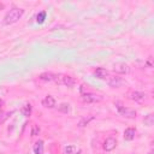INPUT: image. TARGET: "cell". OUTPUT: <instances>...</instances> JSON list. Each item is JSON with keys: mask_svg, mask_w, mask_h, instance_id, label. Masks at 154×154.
Instances as JSON below:
<instances>
[{"mask_svg": "<svg viewBox=\"0 0 154 154\" xmlns=\"http://www.w3.org/2000/svg\"><path fill=\"white\" fill-rule=\"evenodd\" d=\"M81 149L77 147V146H73V144H70V146H66L64 148V154H81Z\"/></svg>", "mask_w": 154, "mask_h": 154, "instance_id": "obj_11", "label": "cell"}, {"mask_svg": "<svg viewBox=\"0 0 154 154\" xmlns=\"http://www.w3.org/2000/svg\"><path fill=\"white\" fill-rule=\"evenodd\" d=\"M135 134H136V130L134 128H128L124 131V138L126 141H131V140L135 138Z\"/></svg>", "mask_w": 154, "mask_h": 154, "instance_id": "obj_12", "label": "cell"}, {"mask_svg": "<svg viewBox=\"0 0 154 154\" xmlns=\"http://www.w3.org/2000/svg\"><path fill=\"white\" fill-rule=\"evenodd\" d=\"M24 10L19 8V7H12L4 17V24L8 25V24H13L16 22H18L20 19V17L23 16Z\"/></svg>", "mask_w": 154, "mask_h": 154, "instance_id": "obj_1", "label": "cell"}, {"mask_svg": "<svg viewBox=\"0 0 154 154\" xmlns=\"http://www.w3.org/2000/svg\"><path fill=\"white\" fill-rule=\"evenodd\" d=\"M0 8H4V5L2 4H0Z\"/></svg>", "mask_w": 154, "mask_h": 154, "instance_id": "obj_22", "label": "cell"}, {"mask_svg": "<svg viewBox=\"0 0 154 154\" xmlns=\"http://www.w3.org/2000/svg\"><path fill=\"white\" fill-rule=\"evenodd\" d=\"M117 146V140L114 137H107L105 141H103V149L106 152H111L116 148Z\"/></svg>", "mask_w": 154, "mask_h": 154, "instance_id": "obj_7", "label": "cell"}, {"mask_svg": "<svg viewBox=\"0 0 154 154\" xmlns=\"http://www.w3.org/2000/svg\"><path fill=\"white\" fill-rule=\"evenodd\" d=\"M34 153L35 154H43V141L42 140H38L34 144Z\"/></svg>", "mask_w": 154, "mask_h": 154, "instance_id": "obj_14", "label": "cell"}, {"mask_svg": "<svg viewBox=\"0 0 154 154\" xmlns=\"http://www.w3.org/2000/svg\"><path fill=\"white\" fill-rule=\"evenodd\" d=\"M113 70L114 72L117 73H120V75H126L130 72V66L125 63H116L113 65Z\"/></svg>", "mask_w": 154, "mask_h": 154, "instance_id": "obj_6", "label": "cell"}, {"mask_svg": "<svg viewBox=\"0 0 154 154\" xmlns=\"http://www.w3.org/2000/svg\"><path fill=\"white\" fill-rule=\"evenodd\" d=\"M146 96L147 95L142 91H131V93H129V99L135 101V102H142L146 99Z\"/></svg>", "mask_w": 154, "mask_h": 154, "instance_id": "obj_9", "label": "cell"}, {"mask_svg": "<svg viewBox=\"0 0 154 154\" xmlns=\"http://www.w3.org/2000/svg\"><path fill=\"white\" fill-rule=\"evenodd\" d=\"M54 82L58 84H63L66 87H73L76 84V79L72 76H67V75H61V73H55L54 77Z\"/></svg>", "mask_w": 154, "mask_h": 154, "instance_id": "obj_2", "label": "cell"}, {"mask_svg": "<svg viewBox=\"0 0 154 154\" xmlns=\"http://www.w3.org/2000/svg\"><path fill=\"white\" fill-rule=\"evenodd\" d=\"M54 77H55V73H53V72H43L38 76V78L41 81H46V82L54 81Z\"/></svg>", "mask_w": 154, "mask_h": 154, "instance_id": "obj_13", "label": "cell"}, {"mask_svg": "<svg viewBox=\"0 0 154 154\" xmlns=\"http://www.w3.org/2000/svg\"><path fill=\"white\" fill-rule=\"evenodd\" d=\"M143 122H144V124H146L147 126H152V125L154 124V116H153L152 113H149V114H147V116L144 117V119H143Z\"/></svg>", "mask_w": 154, "mask_h": 154, "instance_id": "obj_17", "label": "cell"}, {"mask_svg": "<svg viewBox=\"0 0 154 154\" xmlns=\"http://www.w3.org/2000/svg\"><path fill=\"white\" fill-rule=\"evenodd\" d=\"M93 119H94V116L84 117V118H82V119L78 122V126H79V128H83V126L88 125V124H89V122H90V120H93Z\"/></svg>", "mask_w": 154, "mask_h": 154, "instance_id": "obj_15", "label": "cell"}, {"mask_svg": "<svg viewBox=\"0 0 154 154\" xmlns=\"http://www.w3.org/2000/svg\"><path fill=\"white\" fill-rule=\"evenodd\" d=\"M94 76L97 78V79H107V77L109 76V72L108 70L103 69V67H97L94 70Z\"/></svg>", "mask_w": 154, "mask_h": 154, "instance_id": "obj_8", "label": "cell"}, {"mask_svg": "<svg viewBox=\"0 0 154 154\" xmlns=\"http://www.w3.org/2000/svg\"><path fill=\"white\" fill-rule=\"evenodd\" d=\"M40 134V128L38 125H32V129H31V136H37Z\"/></svg>", "mask_w": 154, "mask_h": 154, "instance_id": "obj_19", "label": "cell"}, {"mask_svg": "<svg viewBox=\"0 0 154 154\" xmlns=\"http://www.w3.org/2000/svg\"><path fill=\"white\" fill-rule=\"evenodd\" d=\"M1 107H2V101L0 100V111H1Z\"/></svg>", "mask_w": 154, "mask_h": 154, "instance_id": "obj_21", "label": "cell"}, {"mask_svg": "<svg viewBox=\"0 0 154 154\" xmlns=\"http://www.w3.org/2000/svg\"><path fill=\"white\" fill-rule=\"evenodd\" d=\"M59 109H60V111H63V112H66V113H67L70 108H69V105H66V103H63V105L59 107Z\"/></svg>", "mask_w": 154, "mask_h": 154, "instance_id": "obj_20", "label": "cell"}, {"mask_svg": "<svg viewBox=\"0 0 154 154\" xmlns=\"http://www.w3.org/2000/svg\"><path fill=\"white\" fill-rule=\"evenodd\" d=\"M20 112H22V114H23V116L29 117V116L31 114V105H30V103H25V105L22 107Z\"/></svg>", "mask_w": 154, "mask_h": 154, "instance_id": "obj_16", "label": "cell"}, {"mask_svg": "<svg viewBox=\"0 0 154 154\" xmlns=\"http://www.w3.org/2000/svg\"><path fill=\"white\" fill-rule=\"evenodd\" d=\"M42 105H43L45 107H47V108H53V107L55 106V99H54L52 95H47V96L43 99Z\"/></svg>", "mask_w": 154, "mask_h": 154, "instance_id": "obj_10", "label": "cell"}, {"mask_svg": "<svg viewBox=\"0 0 154 154\" xmlns=\"http://www.w3.org/2000/svg\"><path fill=\"white\" fill-rule=\"evenodd\" d=\"M82 99L84 102H88V103H95V102H100L102 100V96L97 95V94H94V93H82Z\"/></svg>", "mask_w": 154, "mask_h": 154, "instance_id": "obj_4", "label": "cell"}, {"mask_svg": "<svg viewBox=\"0 0 154 154\" xmlns=\"http://www.w3.org/2000/svg\"><path fill=\"white\" fill-rule=\"evenodd\" d=\"M46 16H47V13H46L45 11L38 12L37 16H36V22H37L38 24H42V23L45 22V19H46Z\"/></svg>", "mask_w": 154, "mask_h": 154, "instance_id": "obj_18", "label": "cell"}, {"mask_svg": "<svg viewBox=\"0 0 154 154\" xmlns=\"http://www.w3.org/2000/svg\"><path fill=\"white\" fill-rule=\"evenodd\" d=\"M106 81H107V84L112 88H119L120 85L124 84V79L122 77H118V76H111L109 75Z\"/></svg>", "mask_w": 154, "mask_h": 154, "instance_id": "obj_5", "label": "cell"}, {"mask_svg": "<svg viewBox=\"0 0 154 154\" xmlns=\"http://www.w3.org/2000/svg\"><path fill=\"white\" fill-rule=\"evenodd\" d=\"M116 108L118 109V112H119V114L120 116H123V117H125V118H136V114H137V112L135 111V109H132V108H126L125 106H123L120 102H116Z\"/></svg>", "mask_w": 154, "mask_h": 154, "instance_id": "obj_3", "label": "cell"}]
</instances>
